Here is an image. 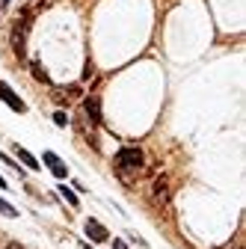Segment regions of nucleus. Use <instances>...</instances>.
<instances>
[{
  "label": "nucleus",
  "mask_w": 246,
  "mask_h": 249,
  "mask_svg": "<svg viewBox=\"0 0 246 249\" xmlns=\"http://www.w3.org/2000/svg\"><path fill=\"white\" fill-rule=\"evenodd\" d=\"M30 21H33L30 9H21V15H18L15 24H12V33H9L12 51H15L18 59H27V30H30Z\"/></svg>",
  "instance_id": "nucleus-1"
},
{
  "label": "nucleus",
  "mask_w": 246,
  "mask_h": 249,
  "mask_svg": "<svg viewBox=\"0 0 246 249\" xmlns=\"http://www.w3.org/2000/svg\"><path fill=\"white\" fill-rule=\"evenodd\" d=\"M145 166V154L140 148H122L116 154V169L125 172V169H142Z\"/></svg>",
  "instance_id": "nucleus-2"
},
{
  "label": "nucleus",
  "mask_w": 246,
  "mask_h": 249,
  "mask_svg": "<svg viewBox=\"0 0 246 249\" xmlns=\"http://www.w3.org/2000/svg\"><path fill=\"white\" fill-rule=\"evenodd\" d=\"M151 199H155L158 205H169V178L160 175L155 181V187H151Z\"/></svg>",
  "instance_id": "nucleus-3"
},
{
  "label": "nucleus",
  "mask_w": 246,
  "mask_h": 249,
  "mask_svg": "<svg viewBox=\"0 0 246 249\" xmlns=\"http://www.w3.org/2000/svg\"><path fill=\"white\" fill-rule=\"evenodd\" d=\"M86 237L95 240V243H104V240H110V231L98 220H86Z\"/></svg>",
  "instance_id": "nucleus-4"
},
{
  "label": "nucleus",
  "mask_w": 246,
  "mask_h": 249,
  "mask_svg": "<svg viewBox=\"0 0 246 249\" xmlns=\"http://www.w3.org/2000/svg\"><path fill=\"white\" fill-rule=\"evenodd\" d=\"M0 101H6V104L15 110V113H24V110H27V104H24V101L15 95V92H12L6 83H0Z\"/></svg>",
  "instance_id": "nucleus-5"
},
{
  "label": "nucleus",
  "mask_w": 246,
  "mask_h": 249,
  "mask_svg": "<svg viewBox=\"0 0 246 249\" xmlns=\"http://www.w3.org/2000/svg\"><path fill=\"white\" fill-rule=\"evenodd\" d=\"M83 110H86V116H89L92 124H101V101H98V95H89L83 101Z\"/></svg>",
  "instance_id": "nucleus-6"
},
{
  "label": "nucleus",
  "mask_w": 246,
  "mask_h": 249,
  "mask_svg": "<svg viewBox=\"0 0 246 249\" xmlns=\"http://www.w3.org/2000/svg\"><path fill=\"white\" fill-rule=\"evenodd\" d=\"M42 158H45V163H48V169H51V172H53L56 178H66V175H69V169H66V163H63V160H59V158H56V154H53V151H45V154H42Z\"/></svg>",
  "instance_id": "nucleus-7"
},
{
  "label": "nucleus",
  "mask_w": 246,
  "mask_h": 249,
  "mask_svg": "<svg viewBox=\"0 0 246 249\" xmlns=\"http://www.w3.org/2000/svg\"><path fill=\"white\" fill-rule=\"evenodd\" d=\"M15 154H18V158H21V163H27L30 169H39V160L33 158V154H30L27 148H21V145H15Z\"/></svg>",
  "instance_id": "nucleus-8"
},
{
  "label": "nucleus",
  "mask_w": 246,
  "mask_h": 249,
  "mask_svg": "<svg viewBox=\"0 0 246 249\" xmlns=\"http://www.w3.org/2000/svg\"><path fill=\"white\" fill-rule=\"evenodd\" d=\"M30 71H33V77H36L39 83H51V77H48V71L42 69V62H39V59H33V62H30Z\"/></svg>",
  "instance_id": "nucleus-9"
},
{
  "label": "nucleus",
  "mask_w": 246,
  "mask_h": 249,
  "mask_svg": "<svg viewBox=\"0 0 246 249\" xmlns=\"http://www.w3.org/2000/svg\"><path fill=\"white\" fill-rule=\"evenodd\" d=\"M59 193H63V199H66L69 205H74V208H77V196H74V190H69V187H59Z\"/></svg>",
  "instance_id": "nucleus-10"
},
{
  "label": "nucleus",
  "mask_w": 246,
  "mask_h": 249,
  "mask_svg": "<svg viewBox=\"0 0 246 249\" xmlns=\"http://www.w3.org/2000/svg\"><path fill=\"white\" fill-rule=\"evenodd\" d=\"M0 213H6V216H18V211H15L6 199H0Z\"/></svg>",
  "instance_id": "nucleus-11"
},
{
  "label": "nucleus",
  "mask_w": 246,
  "mask_h": 249,
  "mask_svg": "<svg viewBox=\"0 0 246 249\" xmlns=\"http://www.w3.org/2000/svg\"><path fill=\"white\" fill-rule=\"evenodd\" d=\"M53 122L59 124V128H63V124H69V116H66L63 110H56V113H53Z\"/></svg>",
  "instance_id": "nucleus-12"
},
{
  "label": "nucleus",
  "mask_w": 246,
  "mask_h": 249,
  "mask_svg": "<svg viewBox=\"0 0 246 249\" xmlns=\"http://www.w3.org/2000/svg\"><path fill=\"white\" fill-rule=\"evenodd\" d=\"M6 249H24V246H21L18 240H9V246H6Z\"/></svg>",
  "instance_id": "nucleus-13"
},
{
  "label": "nucleus",
  "mask_w": 246,
  "mask_h": 249,
  "mask_svg": "<svg viewBox=\"0 0 246 249\" xmlns=\"http://www.w3.org/2000/svg\"><path fill=\"white\" fill-rule=\"evenodd\" d=\"M113 249H128V246L122 243V240H113Z\"/></svg>",
  "instance_id": "nucleus-14"
},
{
  "label": "nucleus",
  "mask_w": 246,
  "mask_h": 249,
  "mask_svg": "<svg viewBox=\"0 0 246 249\" xmlns=\"http://www.w3.org/2000/svg\"><path fill=\"white\" fill-rule=\"evenodd\" d=\"M0 24H3V0H0Z\"/></svg>",
  "instance_id": "nucleus-15"
},
{
  "label": "nucleus",
  "mask_w": 246,
  "mask_h": 249,
  "mask_svg": "<svg viewBox=\"0 0 246 249\" xmlns=\"http://www.w3.org/2000/svg\"><path fill=\"white\" fill-rule=\"evenodd\" d=\"M0 187H3V190H6V181H3V175H0Z\"/></svg>",
  "instance_id": "nucleus-16"
},
{
  "label": "nucleus",
  "mask_w": 246,
  "mask_h": 249,
  "mask_svg": "<svg viewBox=\"0 0 246 249\" xmlns=\"http://www.w3.org/2000/svg\"><path fill=\"white\" fill-rule=\"evenodd\" d=\"M80 249H92V246H89V243H83V246H80Z\"/></svg>",
  "instance_id": "nucleus-17"
}]
</instances>
